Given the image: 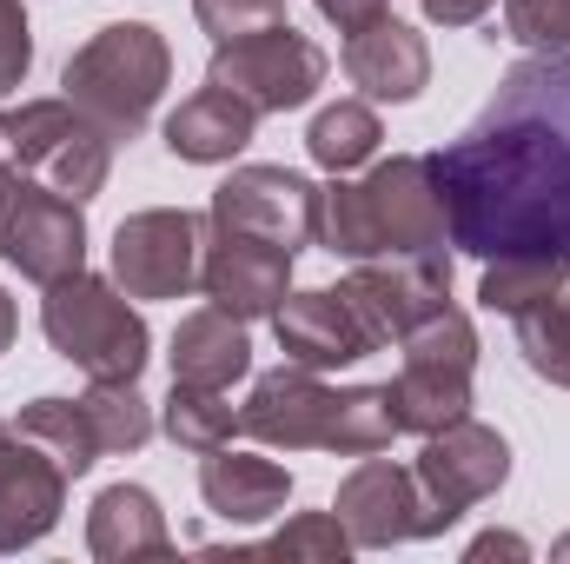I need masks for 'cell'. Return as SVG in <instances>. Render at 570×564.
<instances>
[{
	"mask_svg": "<svg viewBox=\"0 0 570 564\" xmlns=\"http://www.w3.org/2000/svg\"><path fill=\"white\" fill-rule=\"evenodd\" d=\"M345 74H352V87L365 100H392L399 107V100H419L431 87V47L419 27L379 13L358 33H345Z\"/></svg>",
	"mask_w": 570,
	"mask_h": 564,
	"instance_id": "2e32d148",
	"label": "cell"
},
{
	"mask_svg": "<svg viewBox=\"0 0 570 564\" xmlns=\"http://www.w3.org/2000/svg\"><path fill=\"white\" fill-rule=\"evenodd\" d=\"M0 260L20 266V280L33 285L80 273L87 266V213H80V200L0 166Z\"/></svg>",
	"mask_w": 570,
	"mask_h": 564,
	"instance_id": "8992f818",
	"label": "cell"
},
{
	"mask_svg": "<svg viewBox=\"0 0 570 564\" xmlns=\"http://www.w3.org/2000/svg\"><path fill=\"white\" fill-rule=\"evenodd\" d=\"M570 280V260H484V280H478V299L504 319H518L524 305L551 299L558 285Z\"/></svg>",
	"mask_w": 570,
	"mask_h": 564,
	"instance_id": "f1b7e54d",
	"label": "cell"
},
{
	"mask_svg": "<svg viewBox=\"0 0 570 564\" xmlns=\"http://www.w3.org/2000/svg\"><path fill=\"white\" fill-rule=\"evenodd\" d=\"M40 332L87 379H127V386H140L146 359H153V332H146L140 312L127 305V292L114 280H94L87 266L47 285Z\"/></svg>",
	"mask_w": 570,
	"mask_h": 564,
	"instance_id": "277c9868",
	"label": "cell"
},
{
	"mask_svg": "<svg viewBox=\"0 0 570 564\" xmlns=\"http://www.w3.org/2000/svg\"><path fill=\"white\" fill-rule=\"evenodd\" d=\"M13 431H20L27 445H40L67 478H80V471H94V465L107 458L100 438H94V425H87V406H80V399H33V406H20Z\"/></svg>",
	"mask_w": 570,
	"mask_h": 564,
	"instance_id": "603a6c76",
	"label": "cell"
},
{
	"mask_svg": "<svg viewBox=\"0 0 570 564\" xmlns=\"http://www.w3.org/2000/svg\"><path fill=\"white\" fill-rule=\"evenodd\" d=\"M213 87H226L233 100H246L259 120L266 114H292L305 107L318 87H325V54L298 33V27H266V33H246V40H226L213 47V67H206Z\"/></svg>",
	"mask_w": 570,
	"mask_h": 564,
	"instance_id": "52a82bcc",
	"label": "cell"
},
{
	"mask_svg": "<svg viewBox=\"0 0 570 564\" xmlns=\"http://www.w3.org/2000/svg\"><path fill=\"white\" fill-rule=\"evenodd\" d=\"M7 438H13V425H7V419H0V445H7Z\"/></svg>",
	"mask_w": 570,
	"mask_h": 564,
	"instance_id": "ab89813d",
	"label": "cell"
},
{
	"mask_svg": "<svg viewBox=\"0 0 570 564\" xmlns=\"http://www.w3.org/2000/svg\"><path fill=\"white\" fill-rule=\"evenodd\" d=\"M318 246L338 260H451V220L431 153H392L365 179L318 193Z\"/></svg>",
	"mask_w": 570,
	"mask_h": 564,
	"instance_id": "7a4b0ae2",
	"label": "cell"
},
{
	"mask_svg": "<svg viewBox=\"0 0 570 564\" xmlns=\"http://www.w3.org/2000/svg\"><path fill=\"white\" fill-rule=\"evenodd\" d=\"M412 471H419L425 498L438 505V518L458 525L471 505H484V498L504 492V478H511V445H504L491 425L458 419V425H444V431H431Z\"/></svg>",
	"mask_w": 570,
	"mask_h": 564,
	"instance_id": "7c38bea8",
	"label": "cell"
},
{
	"mask_svg": "<svg viewBox=\"0 0 570 564\" xmlns=\"http://www.w3.org/2000/svg\"><path fill=\"white\" fill-rule=\"evenodd\" d=\"M338 292L379 352V346H399L425 312L451 299V260H352Z\"/></svg>",
	"mask_w": 570,
	"mask_h": 564,
	"instance_id": "8fae6325",
	"label": "cell"
},
{
	"mask_svg": "<svg viewBox=\"0 0 570 564\" xmlns=\"http://www.w3.org/2000/svg\"><path fill=\"white\" fill-rule=\"evenodd\" d=\"M33 67V33H27V7L20 0H0V100L27 80Z\"/></svg>",
	"mask_w": 570,
	"mask_h": 564,
	"instance_id": "836d02e7",
	"label": "cell"
},
{
	"mask_svg": "<svg viewBox=\"0 0 570 564\" xmlns=\"http://www.w3.org/2000/svg\"><path fill=\"white\" fill-rule=\"evenodd\" d=\"M471 558H531V545L518 532H484V538H471Z\"/></svg>",
	"mask_w": 570,
	"mask_h": 564,
	"instance_id": "8d00e7d4",
	"label": "cell"
},
{
	"mask_svg": "<svg viewBox=\"0 0 570 564\" xmlns=\"http://www.w3.org/2000/svg\"><path fill=\"white\" fill-rule=\"evenodd\" d=\"M379 140H385L379 114H372L365 100H338V107H325V114L312 120L305 153H312V166H325V173H352V166L379 159Z\"/></svg>",
	"mask_w": 570,
	"mask_h": 564,
	"instance_id": "d4e9b609",
	"label": "cell"
},
{
	"mask_svg": "<svg viewBox=\"0 0 570 564\" xmlns=\"http://www.w3.org/2000/svg\"><path fill=\"white\" fill-rule=\"evenodd\" d=\"M0 166L7 173H27L67 200H94L107 193V173H114V140L60 94V100H20L0 114Z\"/></svg>",
	"mask_w": 570,
	"mask_h": 564,
	"instance_id": "5b68a950",
	"label": "cell"
},
{
	"mask_svg": "<svg viewBox=\"0 0 570 564\" xmlns=\"http://www.w3.org/2000/svg\"><path fill=\"white\" fill-rule=\"evenodd\" d=\"M87 552L100 564H134V558H166L173 552V532H166V512L146 485H107L94 505H87Z\"/></svg>",
	"mask_w": 570,
	"mask_h": 564,
	"instance_id": "44dd1931",
	"label": "cell"
},
{
	"mask_svg": "<svg viewBox=\"0 0 570 564\" xmlns=\"http://www.w3.org/2000/svg\"><path fill=\"white\" fill-rule=\"evenodd\" d=\"M318 193L305 173L292 166H233L213 193V233H246V240H266L285 246L292 260L305 246H318Z\"/></svg>",
	"mask_w": 570,
	"mask_h": 564,
	"instance_id": "ba28073f",
	"label": "cell"
},
{
	"mask_svg": "<svg viewBox=\"0 0 570 564\" xmlns=\"http://www.w3.org/2000/svg\"><path fill=\"white\" fill-rule=\"evenodd\" d=\"M80 406H87V425H94V438H100V451L107 458H120V451H140L146 438H153V406L140 399V386H127V379H94L87 392H80Z\"/></svg>",
	"mask_w": 570,
	"mask_h": 564,
	"instance_id": "4316f807",
	"label": "cell"
},
{
	"mask_svg": "<svg viewBox=\"0 0 570 564\" xmlns=\"http://www.w3.org/2000/svg\"><path fill=\"white\" fill-rule=\"evenodd\" d=\"M166 80H173V47H166L159 27H146V20L100 27L87 47H73V60H67V74H60L67 100H73L114 146L134 140L146 120H153Z\"/></svg>",
	"mask_w": 570,
	"mask_h": 564,
	"instance_id": "3957f363",
	"label": "cell"
},
{
	"mask_svg": "<svg viewBox=\"0 0 570 564\" xmlns=\"http://www.w3.org/2000/svg\"><path fill=\"white\" fill-rule=\"evenodd\" d=\"M431 173L458 253L570 260V54L518 60Z\"/></svg>",
	"mask_w": 570,
	"mask_h": 564,
	"instance_id": "6da1fadb",
	"label": "cell"
},
{
	"mask_svg": "<svg viewBox=\"0 0 570 564\" xmlns=\"http://www.w3.org/2000/svg\"><path fill=\"white\" fill-rule=\"evenodd\" d=\"M266 552L273 558H345L352 538H345V525L332 512H298L279 538H266Z\"/></svg>",
	"mask_w": 570,
	"mask_h": 564,
	"instance_id": "d6a6232c",
	"label": "cell"
},
{
	"mask_svg": "<svg viewBox=\"0 0 570 564\" xmlns=\"http://www.w3.org/2000/svg\"><path fill=\"white\" fill-rule=\"evenodd\" d=\"M253 372V339H246V319L206 305V312H186L179 332H173V386H206V392H233V379Z\"/></svg>",
	"mask_w": 570,
	"mask_h": 564,
	"instance_id": "ffe728a7",
	"label": "cell"
},
{
	"mask_svg": "<svg viewBox=\"0 0 570 564\" xmlns=\"http://www.w3.org/2000/svg\"><path fill=\"white\" fill-rule=\"evenodd\" d=\"M511 325H518V352H524V366H531L538 379H551V386H564L570 392V280L558 285L551 299L524 305Z\"/></svg>",
	"mask_w": 570,
	"mask_h": 564,
	"instance_id": "83f0119b",
	"label": "cell"
},
{
	"mask_svg": "<svg viewBox=\"0 0 570 564\" xmlns=\"http://www.w3.org/2000/svg\"><path fill=\"white\" fill-rule=\"evenodd\" d=\"M385 392H392L399 431H419V438L471 419V372H458V366H412V359H405V372H399Z\"/></svg>",
	"mask_w": 570,
	"mask_h": 564,
	"instance_id": "7402d4cb",
	"label": "cell"
},
{
	"mask_svg": "<svg viewBox=\"0 0 570 564\" xmlns=\"http://www.w3.org/2000/svg\"><path fill=\"white\" fill-rule=\"evenodd\" d=\"M67 512V471L20 431L0 445V552L40 545Z\"/></svg>",
	"mask_w": 570,
	"mask_h": 564,
	"instance_id": "9a60e30c",
	"label": "cell"
},
{
	"mask_svg": "<svg viewBox=\"0 0 570 564\" xmlns=\"http://www.w3.org/2000/svg\"><path fill=\"white\" fill-rule=\"evenodd\" d=\"M13 332H20V312H13V299H7V285H0V352L13 346Z\"/></svg>",
	"mask_w": 570,
	"mask_h": 564,
	"instance_id": "74e56055",
	"label": "cell"
},
{
	"mask_svg": "<svg viewBox=\"0 0 570 564\" xmlns=\"http://www.w3.org/2000/svg\"><path fill=\"white\" fill-rule=\"evenodd\" d=\"M551 558H570V538H558V545H551Z\"/></svg>",
	"mask_w": 570,
	"mask_h": 564,
	"instance_id": "f35d334b",
	"label": "cell"
},
{
	"mask_svg": "<svg viewBox=\"0 0 570 564\" xmlns=\"http://www.w3.org/2000/svg\"><path fill=\"white\" fill-rule=\"evenodd\" d=\"M332 518L345 525V538H352L358 552H392V545H412V538H438V532H451V525L438 518V505L425 498L419 471H405V465H392V458H379V451L338 485Z\"/></svg>",
	"mask_w": 570,
	"mask_h": 564,
	"instance_id": "9c48e42d",
	"label": "cell"
},
{
	"mask_svg": "<svg viewBox=\"0 0 570 564\" xmlns=\"http://www.w3.org/2000/svg\"><path fill=\"white\" fill-rule=\"evenodd\" d=\"M399 438V419H392V392L385 386H345L332 399V425H325V451L338 458H372Z\"/></svg>",
	"mask_w": 570,
	"mask_h": 564,
	"instance_id": "cb8c5ba5",
	"label": "cell"
},
{
	"mask_svg": "<svg viewBox=\"0 0 570 564\" xmlns=\"http://www.w3.org/2000/svg\"><path fill=\"white\" fill-rule=\"evenodd\" d=\"M504 33L531 54H570V0H504Z\"/></svg>",
	"mask_w": 570,
	"mask_h": 564,
	"instance_id": "4dcf8cb0",
	"label": "cell"
},
{
	"mask_svg": "<svg viewBox=\"0 0 570 564\" xmlns=\"http://www.w3.org/2000/svg\"><path fill=\"white\" fill-rule=\"evenodd\" d=\"M279 7L285 0H193V20L206 27L213 47H226V40H246V33L279 27Z\"/></svg>",
	"mask_w": 570,
	"mask_h": 564,
	"instance_id": "1f68e13d",
	"label": "cell"
},
{
	"mask_svg": "<svg viewBox=\"0 0 570 564\" xmlns=\"http://www.w3.org/2000/svg\"><path fill=\"white\" fill-rule=\"evenodd\" d=\"M199 292L233 312V319H273L292 292V253L246 240V233H213V246L199 253Z\"/></svg>",
	"mask_w": 570,
	"mask_h": 564,
	"instance_id": "5bb4252c",
	"label": "cell"
},
{
	"mask_svg": "<svg viewBox=\"0 0 570 564\" xmlns=\"http://www.w3.org/2000/svg\"><path fill=\"white\" fill-rule=\"evenodd\" d=\"M399 346H405V359H412V366H458V372H471V366H478V325H471L451 299H444L438 312H425Z\"/></svg>",
	"mask_w": 570,
	"mask_h": 564,
	"instance_id": "f546056e",
	"label": "cell"
},
{
	"mask_svg": "<svg viewBox=\"0 0 570 564\" xmlns=\"http://www.w3.org/2000/svg\"><path fill=\"white\" fill-rule=\"evenodd\" d=\"M253 127H259V114L246 107V100H233L226 87H199V94H186L173 114H166V146H173V159H186V166H226L233 153H246L253 146Z\"/></svg>",
	"mask_w": 570,
	"mask_h": 564,
	"instance_id": "d6986e66",
	"label": "cell"
},
{
	"mask_svg": "<svg viewBox=\"0 0 570 564\" xmlns=\"http://www.w3.org/2000/svg\"><path fill=\"white\" fill-rule=\"evenodd\" d=\"M332 399H338V392H332L312 366L285 359V366H273V372L253 379V399L239 406V431L259 438V445H273V451H325Z\"/></svg>",
	"mask_w": 570,
	"mask_h": 564,
	"instance_id": "4fadbf2b",
	"label": "cell"
},
{
	"mask_svg": "<svg viewBox=\"0 0 570 564\" xmlns=\"http://www.w3.org/2000/svg\"><path fill=\"white\" fill-rule=\"evenodd\" d=\"M206 220L186 206H146L114 233V285L127 299H186L199 285Z\"/></svg>",
	"mask_w": 570,
	"mask_h": 564,
	"instance_id": "30bf717a",
	"label": "cell"
},
{
	"mask_svg": "<svg viewBox=\"0 0 570 564\" xmlns=\"http://www.w3.org/2000/svg\"><path fill=\"white\" fill-rule=\"evenodd\" d=\"M199 498L226 525H266V518H279L285 498H292V471L273 465V458H253V451L219 445L199 465Z\"/></svg>",
	"mask_w": 570,
	"mask_h": 564,
	"instance_id": "ac0fdd59",
	"label": "cell"
},
{
	"mask_svg": "<svg viewBox=\"0 0 570 564\" xmlns=\"http://www.w3.org/2000/svg\"><path fill=\"white\" fill-rule=\"evenodd\" d=\"M273 325H279V352L298 359V366H312V372H332V366H352V359L372 352V339H365V325H358V312L345 305L338 285L285 292Z\"/></svg>",
	"mask_w": 570,
	"mask_h": 564,
	"instance_id": "e0dca14e",
	"label": "cell"
},
{
	"mask_svg": "<svg viewBox=\"0 0 570 564\" xmlns=\"http://www.w3.org/2000/svg\"><path fill=\"white\" fill-rule=\"evenodd\" d=\"M318 13H325L338 33H358L365 20H379V13H385V0H318Z\"/></svg>",
	"mask_w": 570,
	"mask_h": 564,
	"instance_id": "d590c367",
	"label": "cell"
},
{
	"mask_svg": "<svg viewBox=\"0 0 570 564\" xmlns=\"http://www.w3.org/2000/svg\"><path fill=\"white\" fill-rule=\"evenodd\" d=\"M431 27H478L491 13V0H419Z\"/></svg>",
	"mask_w": 570,
	"mask_h": 564,
	"instance_id": "e575fe53",
	"label": "cell"
},
{
	"mask_svg": "<svg viewBox=\"0 0 570 564\" xmlns=\"http://www.w3.org/2000/svg\"><path fill=\"white\" fill-rule=\"evenodd\" d=\"M159 431L179 445V451H219V445H233V431H239V412H233V399L226 392H206V386H173L166 392V406H159Z\"/></svg>",
	"mask_w": 570,
	"mask_h": 564,
	"instance_id": "484cf974",
	"label": "cell"
}]
</instances>
